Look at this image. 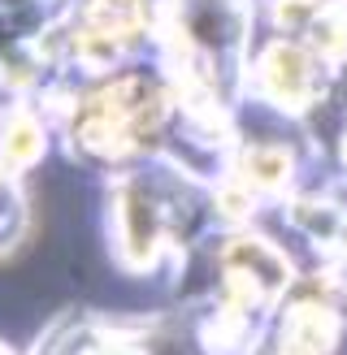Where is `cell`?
Here are the masks:
<instances>
[{
  "instance_id": "cell-1",
  "label": "cell",
  "mask_w": 347,
  "mask_h": 355,
  "mask_svg": "<svg viewBox=\"0 0 347 355\" xmlns=\"http://www.w3.org/2000/svg\"><path fill=\"white\" fill-rule=\"evenodd\" d=\"M317 61H321V52H304V48H295V44H278V48L265 52V61H260V83H265V92L278 104L300 109V104L312 100Z\"/></svg>"
},
{
  "instance_id": "cell-2",
  "label": "cell",
  "mask_w": 347,
  "mask_h": 355,
  "mask_svg": "<svg viewBox=\"0 0 347 355\" xmlns=\"http://www.w3.org/2000/svg\"><path fill=\"white\" fill-rule=\"evenodd\" d=\"M230 273L248 286V295L256 299H273L278 291L287 286V260L278 256V247H269L265 239H239L230 243Z\"/></svg>"
},
{
  "instance_id": "cell-5",
  "label": "cell",
  "mask_w": 347,
  "mask_h": 355,
  "mask_svg": "<svg viewBox=\"0 0 347 355\" xmlns=\"http://www.w3.org/2000/svg\"><path fill=\"white\" fill-rule=\"evenodd\" d=\"M104 355H121V351H104Z\"/></svg>"
},
{
  "instance_id": "cell-4",
  "label": "cell",
  "mask_w": 347,
  "mask_h": 355,
  "mask_svg": "<svg viewBox=\"0 0 347 355\" xmlns=\"http://www.w3.org/2000/svg\"><path fill=\"white\" fill-rule=\"evenodd\" d=\"M317 5H321V0H317ZM325 5H339V0H325Z\"/></svg>"
},
{
  "instance_id": "cell-3",
  "label": "cell",
  "mask_w": 347,
  "mask_h": 355,
  "mask_svg": "<svg viewBox=\"0 0 347 355\" xmlns=\"http://www.w3.org/2000/svg\"><path fill=\"white\" fill-rule=\"evenodd\" d=\"M343 161H347V139H343Z\"/></svg>"
}]
</instances>
